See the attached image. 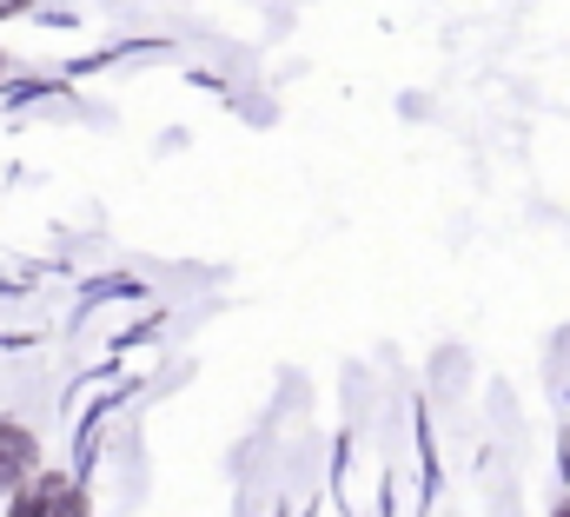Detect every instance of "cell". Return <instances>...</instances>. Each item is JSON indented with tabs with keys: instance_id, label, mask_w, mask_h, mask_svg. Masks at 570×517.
<instances>
[{
	"instance_id": "obj_1",
	"label": "cell",
	"mask_w": 570,
	"mask_h": 517,
	"mask_svg": "<svg viewBox=\"0 0 570 517\" xmlns=\"http://www.w3.org/2000/svg\"><path fill=\"white\" fill-rule=\"evenodd\" d=\"M7 517H87V498H80L73 478H33V485L13 498Z\"/></svg>"
},
{
	"instance_id": "obj_2",
	"label": "cell",
	"mask_w": 570,
	"mask_h": 517,
	"mask_svg": "<svg viewBox=\"0 0 570 517\" xmlns=\"http://www.w3.org/2000/svg\"><path fill=\"white\" fill-rule=\"evenodd\" d=\"M27 471H33V431L27 425H0V491H20Z\"/></svg>"
},
{
	"instance_id": "obj_3",
	"label": "cell",
	"mask_w": 570,
	"mask_h": 517,
	"mask_svg": "<svg viewBox=\"0 0 570 517\" xmlns=\"http://www.w3.org/2000/svg\"><path fill=\"white\" fill-rule=\"evenodd\" d=\"M20 7H27V0H0V20H7V13H20Z\"/></svg>"
},
{
	"instance_id": "obj_4",
	"label": "cell",
	"mask_w": 570,
	"mask_h": 517,
	"mask_svg": "<svg viewBox=\"0 0 570 517\" xmlns=\"http://www.w3.org/2000/svg\"><path fill=\"white\" fill-rule=\"evenodd\" d=\"M558 517H570V505H564V511H558Z\"/></svg>"
}]
</instances>
